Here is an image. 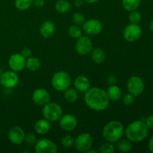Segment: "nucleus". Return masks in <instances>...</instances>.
Masks as SVG:
<instances>
[{"label":"nucleus","mask_w":153,"mask_h":153,"mask_svg":"<svg viewBox=\"0 0 153 153\" xmlns=\"http://www.w3.org/2000/svg\"><path fill=\"white\" fill-rule=\"evenodd\" d=\"M64 98L67 102L70 103H73L76 102L79 99V93L75 88H69L64 91Z\"/></svg>","instance_id":"nucleus-24"},{"label":"nucleus","mask_w":153,"mask_h":153,"mask_svg":"<svg viewBox=\"0 0 153 153\" xmlns=\"http://www.w3.org/2000/svg\"><path fill=\"white\" fill-rule=\"evenodd\" d=\"M92 145L93 137L89 133H82L74 140V147L81 152H86L91 149Z\"/></svg>","instance_id":"nucleus-6"},{"label":"nucleus","mask_w":153,"mask_h":153,"mask_svg":"<svg viewBox=\"0 0 153 153\" xmlns=\"http://www.w3.org/2000/svg\"><path fill=\"white\" fill-rule=\"evenodd\" d=\"M75 49L80 55H87L92 51L93 43L89 37L82 35L76 40Z\"/></svg>","instance_id":"nucleus-10"},{"label":"nucleus","mask_w":153,"mask_h":153,"mask_svg":"<svg viewBox=\"0 0 153 153\" xmlns=\"http://www.w3.org/2000/svg\"><path fill=\"white\" fill-rule=\"evenodd\" d=\"M31 99L36 105L43 106L50 100V94L49 91L44 88H37L32 93Z\"/></svg>","instance_id":"nucleus-16"},{"label":"nucleus","mask_w":153,"mask_h":153,"mask_svg":"<svg viewBox=\"0 0 153 153\" xmlns=\"http://www.w3.org/2000/svg\"><path fill=\"white\" fill-rule=\"evenodd\" d=\"M91 58L95 64H101L105 61L106 55L103 49L100 48H96L91 51Z\"/></svg>","instance_id":"nucleus-21"},{"label":"nucleus","mask_w":153,"mask_h":153,"mask_svg":"<svg viewBox=\"0 0 153 153\" xmlns=\"http://www.w3.org/2000/svg\"><path fill=\"white\" fill-rule=\"evenodd\" d=\"M126 86L128 93L134 95L135 97L142 94L145 88L143 79L137 76H131L127 81Z\"/></svg>","instance_id":"nucleus-7"},{"label":"nucleus","mask_w":153,"mask_h":153,"mask_svg":"<svg viewBox=\"0 0 153 153\" xmlns=\"http://www.w3.org/2000/svg\"><path fill=\"white\" fill-rule=\"evenodd\" d=\"M148 148H149V152L153 153V135L149 139V143H148Z\"/></svg>","instance_id":"nucleus-39"},{"label":"nucleus","mask_w":153,"mask_h":153,"mask_svg":"<svg viewBox=\"0 0 153 153\" xmlns=\"http://www.w3.org/2000/svg\"><path fill=\"white\" fill-rule=\"evenodd\" d=\"M125 133L126 138L131 140L132 143H138L143 141L148 137L149 128L146 126L144 121L135 120L128 124L126 128H125Z\"/></svg>","instance_id":"nucleus-2"},{"label":"nucleus","mask_w":153,"mask_h":153,"mask_svg":"<svg viewBox=\"0 0 153 153\" xmlns=\"http://www.w3.org/2000/svg\"><path fill=\"white\" fill-rule=\"evenodd\" d=\"M34 146L36 153H56L58 152L56 144L48 138L39 139Z\"/></svg>","instance_id":"nucleus-8"},{"label":"nucleus","mask_w":153,"mask_h":153,"mask_svg":"<svg viewBox=\"0 0 153 153\" xmlns=\"http://www.w3.org/2000/svg\"><path fill=\"white\" fill-rule=\"evenodd\" d=\"M128 19H129L131 23L138 24L141 19V14H140V12L136 10L130 11L129 15H128Z\"/></svg>","instance_id":"nucleus-31"},{"label":"nucleus","mask_w":153,"mask_h":153,"mask_svg":"<svg viewBox=\"0 0 153 153\" xmlns=\"http://www.w3.org/2000/svg\"><path fill=\"white\" fill-rule=\"evenodd\" d=\"M116 147L121 152H128L132 149V142L128 138L120 139L117 142Z\"/></svg>","instance_id":"nucleus-22"},{"label":"nucleus","mask_w":153,"mask_h":153,"mask_svg":"<svg viewBox=\"0 0 153 153\" xmlns=\"http://www.w3.org/2000/svg\"><path fill=\"white\" fill-rule=\"evenodd\" d=\"M25 133L20 126H13L9 129L7 137L10 143L15 145H20L24 142Z\"/></svg>","instance_id":"nucleus-15"},{"label":"nucleus","mask_w":153,"mask_h":153,"mask_svg":"<svg viewBox=\"0 0 153 153\" xmlns=\"http://www.w3.org/2000/svg\"><path fill=\"white\" fill-rule=\"evenodd\" d=\"M41 63L40 61L36 57H29L26 58L25 67L31 72H36L40 68Z\"/></svg>","instance_id":"nucleus-23"},{"label":"nucleus","mask_w":153,"mask_h":153,"mask_svg":"<svg viewBox=\"0 0 153 153\" xmlns=\"http://www.w3.org/2000/svg\"><path fill=\"white\" fill-rule=\"evenodd\" d=\"M73 20L76 25H82L85 21V16L80 12H76L73 15Z\"/></svg>","instance_id":"nucleus-34"},{"label":"nucleus","mask_w":153,"mask_h":153,"mask_svg":"<svg viewBox=\"0 0 153 153\" xmlns=\"http://www.w3.org/2000/svg\"><path fill=\"white\" fill-rule=\"evenodd\" d=\"M34 0H15V7L19 10H26L33 4Z\"/></svg>","instance_id":"nucleus-27"},{"label":"nucleus","mask_w":153,"mask_h":153,"mask_svg":"<svg viewBox=\"0 0 153 153\" xmlns=\"http://www.w3.org/2000/svg\"><path fill=\"white\" fill-rule=\"evenodd\" d=\"M142 34L141 27L136 23H130L123 30V37L126 41L133 43L138 40Z\"/></svg>","instance_id":"nucleus-9"},{"label":"nucleus","mask_w":153,"mask_h":153,"mask_svg":"<svg viewBox=\"0 0 153 153\" xmlns=\"http://www.w3.org/2000/svg\"><path fill=\"white\" fill-rule=\"evenodd\" d=\"M43 117L49 122H57L63 115L62 108L56 102H48L42 109Z\"/></svg>","instance_id":"nucleus-5"},{"label":"nucleus","mask_w":153,"mask_h":153,"mask_svg":"<svg viewBox=\"0 0 153 153\" xmlns=\"http://www.w3.org/2000/svg\"><path fill=\"white\" fill-rule=\"evenodd\" d=\"M51 129V124L47 120L40 119L37 120L34 124V130L36 132L40 135H45Z\"/></svg>","instance_id":"nucleus-19"},{"label":"nucleus","mask_w":153,"mask_h":153,"mask_svg":"<svg viewBox=\"0 0 153 153\" xmlns=\"http://www.w3.org/2000/svg\"><path fill=\"white\" fill-rule=\"evenodd\" d=\"M61 143L66 149H70L74 146V139L69 134L64 136L61 140Z\"/></svg>","instance_id":"nucleus-29"},{"label":"nucleus","mask_w":153,"mask_h":153,"mask_svg":"<svg viewBox=\"0 0 153 153\" xmlns=\"http://www.w3.org/2000/svg\"><path fill=\"white\" fill-rule=\"evenodd\" d=\"M55 10L61 13H65L70 11L71 4L67 0H58L55 3Z\"/></svg>","instance_id":"nucleus-25"},{"label":"nucleus","mask_w":153,"mask_h":153,"mask_svg":"<svg viewBox=\"0 0 153 153\" xmlns=\"http://www.w3.org/2000/svg\"><path fill=\"white\" fill-rule=\"evenodd\" d=\"M68 34L72 38L77 39L82 35V30L78 25H73L69 27Z\"/></svg>","instance_id":"nucleus-28"},{"label":"nucleus","mask_w":153,"mask_h":153,"mask_svg":"<svg viewBox=\"0 0 153 153\" xmlns=\"http://www.w3.org/2000/svg\"><path fill=\"white\" fill-rule=\"evenodd\" d=\"M73 85H74L75 89L82 93H85L91 88L90 80L87 76H83V75H80V76H77L75 79Z\"/></svg>","instance_id":"nucleus-17"},{"label":"nucleus","mask_w":153,"mask_h":153,"mask_svg":"<svg viewBox=\"0 0 153 153\" xmlns=\"http://www.w3.org/2000/svg\"><path fill=\"white\" fill-rule=\"evenodd\" d=\"M37 137L32 133H28L25 134V138H24V142L25 144L28 146H34L37 142Z\"/></svg>","instance_id":"nucleus-32"},{"label":"nucleus","mask_w":153,"mask_h":153,"mask_svg":"<svg viewBox=\"0 0 153 153\" xmlns=\"http://www.w3.org/2000/svg\"><path fill=\"white\" fill-rule=\"evenodd\" d=\"M71 82V76L67 72L58 71L52 76L51 85L55 91L63 92L70 88Z\"/></svg>","instance_id":"nucleus-4"},{"label":"nucleus","mask_w":153,"mask_h":153,"mask_svg":"<svg viewBox=\"0 0 153 153\" xmlns=\"http://www.w3.org/2000/svg\"><path fill=\"white\" fill-rule=\"evenodd\" d=\"M134 99H135V97L134 95L130 93H127L122 97V101L125 105L128 106L131 105L134 102Z\"/></svg>","instance_id":"nucleus-33"},{"label":"nucleus","mask_w":153,"mask_h":153,"mask_svg":"<svg viewBox=\"0 0 153 153\" xmlns=\"http://www.w3.org/2000/svg\"><path fill=\"white\" fill-rule=\"evenodd\" d=\"M87 153H97L98 152H97V151H96V150H91V149H89V150H88L86 152Z\"/></svg>","instance_id":"nucleus-43"},{"label":"nucleus","mask_w":153,"mask_h":153,"mask_svg":"<svg viewBox=\"0 0 153 153\" xmlns=\"http://www.w3.org/2000/svg\"><path fill=\"white\" fill-rule=\"evenodd\" d=\"M107 81H108V83L110 85H116L117 82V77L115 76H114V75H110V76L108 77Z\"/></svg>","instance_id":"nucleus-37"},{"label":"nucleus","mask_w":153,"mask_h":153,"mask_svg":"<svg viewBox=\"0 0 153 153\" xmlns=\"http://www.w3.org/2000/svg\"><path fill=\"white\" fill-rule=\"evenodd\" d=\"M25 61L26 58L20 53L13 54L8 59L9 68L16 73L22 71L25 67Z\"/></svg>","instance_id":"nucleus-13"},{"label":"nucleus","mask_w":153,"mask_h":153,"mask_svg":"<svg viewBox=\"0 0 153 153\" xmlns=\"http://www.w3.org/2000/svg\"><path fill=\"white\" fill-rule=\"evenodd\" d=\"M0 82L1 85L5 88L11 89L15 88L19 83V76L16 72L13 70H8L1 74L0 78Z\"/></svg>","instance_id":"nucleus-11"},{"label":"nucleus","mask_w":153,"mask_h":153,"mask_svg":"<svg viewBox=\"0 0 153 153\" xmlns=\"http://www.w3.org/2000/svg\"><path fill=\"white\" fill-rule=\"evenodd\" d=\"M109 100L112 102H117L122 97V91L117 85H110L106 91Z\"/></svg>","instance_id":"nucleus-20"},{"label":"nucleus","mask_w":153,"mask_h":153,"mask_svg":"<svg viewBox=\"0 0 153 153\" xmlns=\"http://www.w3.org/2000/svg\"><path fill=\"white\" fill-rule=\"evenodd\" d=\"M145 123L149 129L153 130V115H150L145 119Z\"/></svg>","instance_id":"nucleus-35"},{"label":"nucleus","mask_w":153,"mask_h":153,"mask_svg":"<svg viewBox=\"0 0 153 153\" xmlns=\"http://www.w3.org/2000/svg\"><path fill=\"white\" fill-rule=\"evenodd\" d=\"M149 29H150L151 31L153 32V20L151 21L150 23H149Z\"/></svg>","instance_id":"nucleus-42"},{"label":"nucleus","mask_w":153,"mask_h":153,"mask_svg":"<svg viewBox=\"0 0 153 153\" xmlns=\"http://www.w3.org/2000/svg\"><path fill=\"white\" fill-rule=\"evenodd\" d=\"M33 4H34V5L37 7H41L44 5L45 1L44 0H34L33 1Z\"/></svg>","instance_id":"nucleus-38"},{"label":"nucleus","mask_w":153,"mask_h":153,"mask_svg":"<svg viewBox=\"0 0 153 153\" xmlns=\"http://www.w3.org/2000/svg\"><path fill=\"white\" fill-rule=\"evenodd\" d=\"M78 120L71 114H63L59 120V126L61 129L66 131H73L77 127Z\"/></svg>","instance_id":"nucleus-14"},{"label":"nucleus","mask_w":153,"mask_h":153,"mask_svg":"<svg viewBox=\"0 0 153 153\" xmlns=\"http://www.w3.org/2000/svg\"><path fill=\"white\" fill-rule=\"evenodd\" d=\"M125 131L123 125L118 120H111L105 125L102 128V137L105 140L110 143H117Z\"/></svg>","instance_id":"nucleus-3"},{"label":"nucleus","mask_w":153,"mask_h":153,"mask_svg":"<svg viewBox=\"0 0 153 153\" xmlns=\"http://www.w3.org/2000/svg\"><path fill=\"white\" fill-rule=\"evenodd\" d=\"M99 152L101 153H114L115 152V148L113 143L106 141L101 145Z\"/></svg>","instance_id":"nucleus-30"},{"label":"nucleus","mask_w":153,"mask_h":153,"mask_svg":"<svg viewBox=\"0 0 153 153\" xmlns=\"http://www.w3.org/2000/svg\"><path fill=\"white\" fill-rule=\"evenodd\" d=\"M82 28L88 35H97L100 34L102 30V24L97 19H90L84 22Z\"/></svg>","instance_id":"nucleus-12"},{"label":"nucleus","mask_w":153,"mask_h":153,"mask_svg":"<svg viewBox=\"0 0 153 153\" xmlns=\"http://www.w3.org/2000/svg\"><path fill=\"white\" fill-rule=\"evenodd\" d=\"M55 31V25L52 20H46L40 27V33L44 38H49Z\"/></svg>","instance_id":"nucleus-18"},{"label":"nucleus","mask_w":153,"mask_h":153,"mask_svg":"<svg viewBox=\"0 0 153 153\" xmlns=\"http://www.w3.org/2000/svg\"><path fill=\"white\" fill-rule=\"evenodd\" d=\"M84 100L86 105L95 111H105L110 102L106 91L97 87L90 88L85 92Z\"/></svg>","instance_id":"nucleus-1"},{"label":"nucleus","mask_w":153,"mask_h":153,"mask_svg":"<svg viewBox=\"0 0 153 153\" xmlns=\"http://www.w3.org/2000/svg\"><path fill=\"white\" fill-rule=\"evenodd\" d=\"M84 2H87V3H89V4H94V3L97 2L99 1L100 0H82Z\"/></svg>","instance_id":"nucleus-41"},{"label":"nucleus","mask_w":153,"mask_h":153,"mask_svg":"<svg viewBox=\"0 0 153 153\" xmlns=\"http://www.w3.org/2000/svg\"><path fill=\"white\" fill-rule=\"evenodd\" d=\"M140 4V0H122V5L127 11L137 10Z\"/></svg>","instance_id":"nucleus-26"},{"label":"nucleus","mask_w":153,"mask_h":153,"mask_svg":"<svg viewBox=\"0 0 153 153\" xmlns=\"http://www.w3.org/2000/svg\"><path fill=\"white\" fill-rule=\"evenodd\" d=\"M83 3L84 1L82 0H75L74 1V4L76 7H81V6H82Z\"/></svg>","instance_id":"nucleus-40"},{"label":"nucleus","mask_w":153,"mask_h":153,"mask_svg":"<svg viewBox=\"0 0 153 153\" xmlns=\"http://www.w3.org/2000/svg\"><path fill=\"white\" fill-rule=\"evenodd\" d=\"M31 53H32V52H31V49H30L29 48H27V47L23 48L20 52L21 55H22L23 57H25V58H29V57H31Z\"/></svg>","instance_id":"nucleus-36"}]
</instances>
